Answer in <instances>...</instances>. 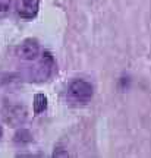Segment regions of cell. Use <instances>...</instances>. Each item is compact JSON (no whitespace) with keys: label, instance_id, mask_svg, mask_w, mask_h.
Segmentation results:
<instances>
[{"label":"cell","instance_id":"cell-1","mask_svg":"<svg viewBox=\"0 0 151 158\" xmlns=\"http://www.w3.org/2000/svg\"><path fill=\"white\" fill-rule=\"evenodd\" d=\"M69 94L79 102H88L93 97V86L87 81L76 79L69 86Z\"/></svg>","mask_w":151,"mask_h":158},{"label":"cell","instance_id":"cell-2","mask_svg":"<svg viewBox=\"0 0 151 158\" xmlns=\"http://www.w3.org/2000/svg\"><path fill=\"white\" fill-rule=\"evenodd\" d=\"M16 12L24 19H32L38 13V0H18Z\"/></svg>","mask_w":151,"mask_h":158},{"label":"cell","instance_id":"cell-3","mask_svg":"<svg viewBox=\"0 0 151 158\" xmlns=\"http://www.w3.org/2000/svg\"><path fill=\"white\" fill-rule=\"evenodd\" d=\"M38 44L35 40H25L18 48V56L24 60H34L38 56Z\"/></svg>","mask_w":151,"mask_h":158},{"label":"cell","instance_id":"cell-4","mask_svg":"<svg viewBox=\"0 0 151 158\" xmlns=\"http://www.w3.org/2000/svg\"><path fill=\"white\" fill-rule=\"evenodd\" d=\"M47 107V98L43 94H37L34 97V113L38 114L41 111H44Z\"/></svg>","mask_w":151,"mask_h":158},{"label":"cell","instance_id":"cell-5","mask_svg":"<svg viewBox=\"0 0 151 158\" xmlns=\"http://www.w3.org/2000/svg\"><path fill=\"white\" fill-rule=\"evenodd\" d=\"M31 138L32 136L29 135L28 130H21V132H18L16 135H15V142H21V143H25V142H29L31 141Z\"/></svg>","mask_w":151,"mask_h":158},{"label":"cell","instance_id":"cell-6","mask_svg":"<svg viewBox=\"0 0 151 158\" xmlns=\"http://www.w3.org/2000/svg\"><path fill=\"white\" fill-rule=\"evenodd\" d=\"M11 2L12 0H0V15H3L9 10L11 7Z\"/></svg>","mask_w":151,"mask_h":158},{"label":"cell","instance_id":"cell-7","mask_svg":"<svg viewBox=\"0 0 151 158\" xmlns=\"http://www.w3.org/2000/svg\"><path fill=\"white\" fill-rule=\"evenodd\" d=\"M2 133H3V132H2V126H0V138H2Z\"/></svg>","mask_w":151,"mask_h":158}]
</instances>
